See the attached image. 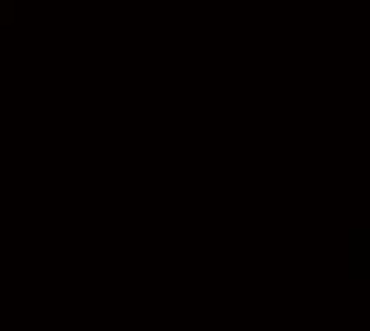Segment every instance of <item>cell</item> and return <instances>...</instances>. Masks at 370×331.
I'll return each instance as SVG.
<instances>
[]
</instances>
